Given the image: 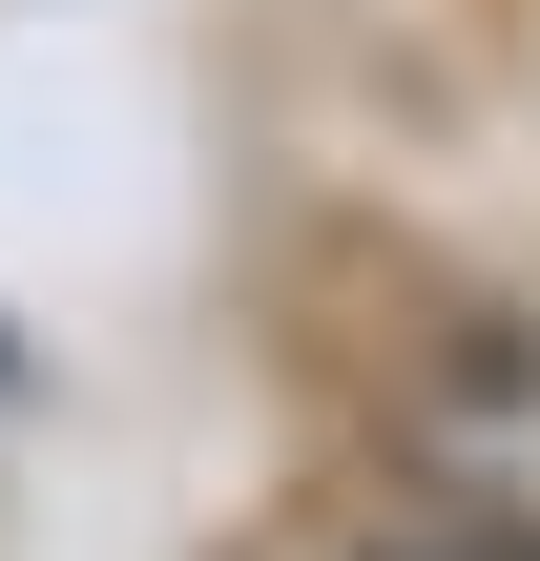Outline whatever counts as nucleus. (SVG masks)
Listing matches in <instances>:
<instances>
[{"instance_id": "obj_1", "label": "nucleus", "mask_w": 540, "mask_h": 561, "mask_svg": "<svg viewBox=\"0 0 540 561\" xmlns=\"http://www.w3.org/2000/svg\"><path fill=\"white\" fill-rule=\"evenodd\" d=\"M437 479L499 500V520H540V333H520V354H479V375L437 396Z\"/></svg>"}, {"instance_id": "obj_2", "label": "nucleus", "mask_w": 540, "mask_h": 561, "mask_svg": "<svg viewBox=\"0 0 540 561\" xmlns=\"http://www.w3.org/2000/svg\"><path fill=\"white\" fill-rule=\"evenodd\" d=\"M354 561H520V541H458V520H416V541H354Z\"/></svg>"}]
</instances>
